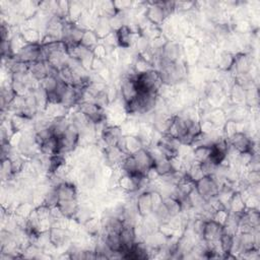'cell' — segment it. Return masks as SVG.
Wrapping results in <instances>:
<instances>
[{
  "instance_id": "7",
  "label": "cell",
  "mask_w": 260,
  "mask_h": 260,
  "mask_svg": "<svg viewBox=\"0 0 260 260\" xmlns=\"http://www.w3.org/2000/svg\"><path fill=\"white\" fill-rule=\"evenodd\" d=\"M101 140L107 147H112L117 146L122 137L124 136L122 134L120 126H113V125H105L102 132H101Z\"/></svg>"
},
{
  "instance_id": "4",
  "label": "cell",
  "mask_w": 260,
  "mask_h": 260,
  "mask_svg": "<svg viewBox=\"0 0 260 260\" xmlns=\"http://www.w3.org/2000/svg\"><path fill=\"white\" fill-rule=\"evenodd\" d=\"M228 142L239 153L251 151L254 154H257L255 152V148L257 147L256 143L254 142L253 138L250 137L249 135H247V133H245V132L235 133L233 136L228 138Z\"/></svg>"
},
{
  "instance_id": "32",
  "label": "cell",
  "mask_w": 260,
  "mask_h": 260,
  "mask_svg": "<svg viewBox=\"0 0 260 260\" xmlns=\"http://www.w3.org/2000/svg\"><path fill=\"white\" fill-rule=\"evenodd\" d=\"M229 217V211L226 209H222V210H218L217 212H215L213 218L214 220H216L218 224H220L221 226H224V224L226 222L227 218Z\"/></svg>"
},
{
  "instance_id": "14",
  "label": "cell",
  "mask_w": 260,
  "mask_h": 260,
  "mask_svg": "<svg viewBox=\"0 0 260 260\" xmlns=\"http://www.w3.org/2000/svg\"><path fill=\"white\" fill-rule=\"evenodd\" d=\"M183 48L176 41H168L162 49L163 59L168 62H177L182 56Z\"/></svg>"
},
{
  "instance_id": "13",
  "label": "cell",
  "mask_w": 260,
  "mask_h": 260,
  "mask_svg": "<svg viewBox=\"0 0 260 260\" xmlns=\"http://www.w3.org/2000/svg\"><path fill=\"white\" fill-rule=\"evenodd\" d=\"M115 33L117 37L118 46L121 47L122 49H130V47H131L132 44H134L137 40V39H134V36L140 35V34H136L132 32V30L130 29L128 25H124Z\"/></svg>"
},
{
  "instance_id": "11",
  "label": "cell",
  "mask_w": 260,
  "mask_h": 260,
  "mask_svg": "<svg viewBox=\"0 0 260 260\" xmlns=\"http://www.w3.org/2000/svg\"><path fill=\"white\" fill-rule=\"evenodd\" d=\"M253 68V61L252 58L247 54L241 53L235 55L234 65L231 70H235L236 76H242V74L250 73Z\"/></svg>"
},
{
  "instance_id": "33",
  "label": "cell",
  "mask_w": 260,
  "mask_h": 260,
  "mask_svg": "<svg viewBox=\"0 0 260 260\" xmlns=\"http://www.w3.org/2000/svg\"><path fill=\"white\" fill-rule=\"evenodd\" d=\"M244 179L249 185H257V184H259V182H260L259 171H246Z\"/></svg>"
},
{
  "instance_id": "28",
  "label": "cell",
  "mask_w": 260,
  "mask_h": 260,
  "mask_svg": "<svg viewBox=\"0 0 260 260\" xmlns=\"http://www.w3.org/2000/svg\"><path fill=\"white\" fill-rule=\"evenodd\" d=\"M85 232H87L90 236H97V234L102 230V221L97 218L91 217L89 219H87L85 224L83 225Z\"/></svg>"
},
{
  "instance_id": "1",
  "label": "cell",
  "mask_w": 260,
  "mask_h": 260,
  "mask_svg": "<svg viewBox=\"0 0 260 260\" xmlns=\"http://www.w3.org/2000/svg\"><path fill=\"white\" fill-rule=\"evenodd\" d=\"M135 82L139 92H159L164 85L161 73L157 69L137 74Z\"/></svg>"
},
{
  "instance_id": "16",
  "label": "cell",
  "mask_w": 260,
  "mask_h": 260,
  "mask_svg": "<svg viewBox=\"0 0 260 260\" xmlns=\"http://www.w3.org/2000/svg\"><path fill=\"white\" fill-rule=\"evenodd\" d=\"M56 190L57 196L59 201L60 200H72V199H78V189L72 182L64 181L58 186L55 187Z\"/></svg>"
},
{
  "instance_id": "18",
  "label": "cell",
  "mask_w": 260,
  "mask_h": 260,
  "mask_svg": "<svg viewBox=\"0 0 260 260\" xmlns=\"http://www.w3.org/2000/svg\"><path fill=\"white\" fill-rule=\"evenodd\" d=\"M58 207L64 217L70 218L74 217L80 209V203L78 199L72 200H60L58 202Z\"/></svg>"
},
{
  "instance_id": "22",
  "label": "cell",
  "mask_w": 260,
  "mask_h": 260,
  "mask_svg": "<svg viewBox=\"0 0 260 260\" xmlns=\"http://www.w3.org/2000/svg\"><path fill=\"white\" fill-rule=\"evenodd\" d=\"M208 119L217 127H222L226 121L228 120V116L226 115L224 109L215 108L210 111V114L208 116Z\"/></svg>"
},
{
  "instance_id": "9",
  "label": "cell",
  "mask_w": 260,
  "mask_h": 260,
  "mask_svg": "<svg viewBox=\"0 0 260 260\" xmlns=\"http://www.w3.org/2000/svg\"><path fill=\"white\" fill-rule=\"evenodd\" d=\"M133 157L137 164V169L140 174L146 175V173L154 168V158L147 148H141L138 152L133 154Z\"/></svg>"
},
{
  "instance_id": "8",
  "label": "cell",
  "mask_w": 260,
  "mask_h": 260,
  "mask_svg": "<svg viewBox=\"0 0 260 260\" xmlns=\"http://www.w3.org/2000/svg\"><path fill=\"white\" fill-rule=\"evenodd\" d=\"M222 234H224L222 226L214 219H209L206 221V225H204L201 239L207 241L208 243H214L219 241Z\"/></svg>"
},
{
  "instance_id": "10",
  "label": "cell",
  "mask_w": 260,
  "mask_h": 260,
  "mask_svg": "<svg viewBox=\"0 0 260 260\" xmlns=\"http://www.w3.org/2000/svg\"><path fill=\"white\" fill-rule=\"evenodd\" d=\"M120 96L121 99L126 103H129L132 101L136 96L139 94V90L136 86L135 79H129V78H123L120 84Z\"/></svg>"
},
{
  "instance_id": "25",
  "label": "cell",
  "mask_w": 260,
  "mask_h": 260,
  "mask_svg": "<svg viewBox=\"0 0 260 260\" xmlns=\"http://www.w3.org/2000/svg\"><path fill=\"white\" fill-rule=\"evenodd\" d=\"M84 11L85 9L82 5V2H78V1L69 2V9H68V15H67L68 21L73 24H78L79 21L81 20Z\"/></svg>"
},
{
  "instance_id": "3",
  "label": "cell",
  "mask_w": 260,
  "mask_h": 260,
  "mask_svg": "<svg viewBox=\"0 0 260 260\" xmlns=\"http://www.w3.org/2000/svg\"><path fill=\"white\" fill-rule=\"evenodd\" d=\"M219 188V184L214 176H204L195 183V189L206 200L217 195Z\"/></svg>"
},
{
  "instance_id": "6",
  "label": "cell",
  "mask_w": 260,
  "mask_h": 260,
  "mask_svg": "<svg viewBox=\"0 0 260 260\" xmlns=\"http://www.w3.org/2000/svg\"><path fill=\"white\" fill-rule=\"evenodd\" d=\"M41 44H28L15 55L14 59L27 64H32L34 62L41 60Z\"/></svg>"
},
{
  "instance_id": "12",
  "label": "cell",
  "mask_w": 260,
  "mask_h": 260,
  "mask_svg": "<svg viewBox=\"0 0 260 260\" xmlns=\"http://www.w3.org/2000/svg\"><path fill=\"white\" fill-rule=\"evenodd\" d=\"M136 210L140 217H146L153 214L152 194L150 190L142 191L136 198Z\"/></svg>"
},
{
  "instance_id": "23",
  "label": "cell",
  "mask_w": 260,
  "mask_h": 260,
  "mask_svg": "<svg viewBox=\"0 0 260 260\" xmlns=\"http://www.w3.org/2000/svg\"><path fill=\"white\" fill-rule=\"evenodd\" d=\"M154 168L159 173L160 176H166V175L175 172L173 170V167L171 165L170 160L166 159L165 157H160L155 160Z\"/></svg>"
},
{
  "instance_id": "26",
  "label": "cell",
  "mask_w": 260,
  "mask_h": 260,
  "mask_svg": "<svg viewBox=\"0 0 260 260\" xmlns=\"http://www.w3.org/2000/svg\"><path fill=\"white\" fill-rule=\"evenodd\" d=\"M164 206L170 214L171 217L175 216H179L182 213L181 202L172 196H167L164 198Z\"/></svg>"
},
{
  "instance_id": "29",
  "label": "cell",
  "mask_w": 260,
  "mask_h": 260,
  "mask_svg": "<svg viewBox=\"0 0 260 260\" xmlns=\"http://www.w3.org/2000/svg\"><path fill=\"white\" fill-rule=\"evenodd\" d=\"M21 34L23 35L25 41L28 44H41V42H42L41 35H40L39 31L36 30V29L28 28L25 31H23Z\"/></svg>"
},
{
  "instance_id": "5",
  "label": "cell",
  "mask_w": 260,
  "mask_h": 260,
  "mask_svg": "<svg viewBox=\"0 0 260 260\" xmlns=\"http://www.w3.org/2000/svg\"><path fill=\"white\" fill-rule=\"evenodd\" d=\"M144 16L148 22L157 27L163 26L167 18L169 17L165 10L164 2H152L150 6L145 8Z\"/></svg>"
},
{
  "instance_id": "21",
  "label": "cell",
  "mask_w": 260,
  "mask_h": 260,
  "mask_svg": "<svg viewBox=\"0 0 260 260\" xmlns=\"http://www.w3.org/2000/svg\"><path fill=\"white\" fill-rule=\"evenodd\" d=\"M29 72L37 81H39V82L43 81L45 78L48 77L46 61H37V62L30 64Z\"/></svg>"
},
{
  "instance_id": "27",
  "label": "cell",
  "mask_w": 260,
  "mask_h": 260,
  "mask_svg": "<svg viewBox=\"0 0 260 260\" xmlns=\"http://www.w3.org/2000/svg\"><path fill=\"white\" fill-rule=\"evenodd\" d=\"M100 38L94 30H86L81 44L86 48L92 50L99 44Z\"/></svg>"
},
{
  "instance_id": "19",
  "label": "cell",
  "mask_w": 260,
  "mask_h": 260,
  "mask_svg": "<svg viewBox=\"0 0 260 260\" xmlns=\"http://www.w3.org/2000/svg\"><path fill=\"white\" fill-rule=\"evenodd\" d=\"M235 61V55L230 51L221 52L217 58V65L221 71H231Z\"/></svg>"
},
{
  "instance_id": "20",
  "label": "cell",
  "mask_w": 260,
  "mask_h": 260,
  "mask_svg": "<svg viewBox=\"0 0 260 260\" xmlns=\"http://www.w3.org/2000/svg\"><path fill=\"white\" fill-rule=\"evenodd\" d=\"M245 96H246V90L240 85L235 83L230 87V100L232 104L245 105Z\"/></svg>"
},
{
  "instance_id": "31",
  "label": "cell",
  "mask_w": 260,
  "mask_h": 260,
  "mask_svg": "<svg viewBox=\"0 0 260 260\" xmlns=\"http://www.w3.org/2000/svg\"><path fill=\"white\" fill-rule=\"evenodd\" d=\"M237 132H238V122L232 119H228L224 124V126H222V134H224V137L228 139Z\"/></svg>"
},
{
  "instance_id": "24",
  "label": "cell",
  "mask_w": 260,
  "mask_h": 260,
  "mask_svg": "<svg viewBox=\"0 0 260 260\" xmlns=\"http://www.w3.org/2000/svg\"><path fill=\"white\" fill-rule=\"evenodd\" d=\"M213 147L212 145H199L196 147H193V159L196 163H203L206 161H209L212 155Z\"/></svg>"
},
{
  "instance_id": "17",
  "label": "cell",
  "mask_w": 260,
  "mask_h": 260,
  "mask_svg": "<svg viewBox=\"0 0 260 260\" xmlns=\"http://www.w3.org/2000/svg\"><path fill=\"white\" fill-rule=\"evenodd\" d=\"M227 210L229 211V213L235 214V215H241L245 212L246 210L245 201L240 192H235L233 194V196L231 197L228 203Z\"/></svg>"
},
{
  "instance_id": "30",
  "label": "cell",
  "mask_w": 260,
  "mask_h": 260,
  "mask_svg": "<svg viewBox=\"0 0 260 260\" xmlns=\"http://www.w3.org/2000/svg\"><path fill=\"white\" fill-rule=\"evenodd\" d=\"M233 241H234V236L228 235V234H222L220 239H219V246L220 249L226 256L227 254H231V250L233 247ZM224 256V257H225Z\"/></svg>"
},
{
  "instance_id": "2",
  "label": "cell",
  "mask_w": 260,
  "mask_h": 260,
  "mask_svg": "<svg viewBox=\"0 0 260 260\" xmlns=\"http://www.w3.org/2000/svg\"><path fill=\"white\" fill-rule=\"evenodd\" d=\"M78 109L84 113L95 125L106 122L105 109L95 102H83L78 105Z\"/></svg>"
},
{
  "instance_id": "15",
  "label": "cell",
  "mask_w": 260,
  "mask_h": 260,
  "mask_svg": "<svg viewBox=\"0 0 260 260\" xmlns=\"http://www.w3.org/2000/svg\"><path fill=\"white\" fill-rule=\"evenodd\" d=\"M117 146H119L126 155H133L143 148V145L137 135L123 136Z\"/></svg>"
}]
</instances>
